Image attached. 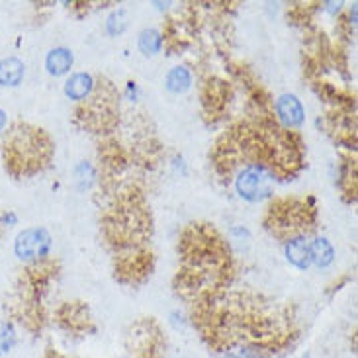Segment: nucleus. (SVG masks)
I'll use <instances>...</instances> for the list:
<instances>
[{
  "mask_svg": "<svg viewBox=\"0 0 358 358\" xmlns=\"http://www.w3.org/2000/svg\"><path fill=\"white\" fill-rule=\"evenodd\" d=\"M180 268L176 292L190 303L227 290L233 280L229 245L210 223H190L178 239Z\"/></svg>",
  "mask_w": 358,
  "mask_h": 358,
  "instance_id": "f257e3e1",
  "label": "nucleus"
},
{
  "mask_svg": "<svg viewBox=\"0 0 358 358\" xmlns=\"http://www.w3.org/2000/svg\"><path fill=\"white\" fill-rule=\"evenodd\" d=\"M53 159V141L41 127L16 122L2 139V163L16 178L45 171Z\"/></svg>",
  "mask_w": 358,
  "mask_h": 358,
  "instance_id": "f03ea898",
  "label": "nucleus"
},
{
  "mask_svg": "<svg viewBox=\"0 0 358 358\" xmlns=\"http://www.w3.org/2000/svg\"><path fill=\"white\" fill-rule=\"evenodd\" d=\"M75 124L102 137H110L116 129L120 124V94L108 78L98 77L92 94L85 102H78Z\"/></svg>",
  "mask_w": 358,
  "mask_h": 358,
  "instance_id": "7ed1b4c3",
  "label": "nucleus"
},
{
  "mask_svg": "<svg viewBox=\"0 0 358 358\" xmlns=\"http://www.w3.org/2000/svg\"><path fill=\"white\" fill-rule=\"evenodd\" d=\"M315 208L300 198H276L264 213V227L280 241L308 237L315 229Z\"/></svg>",
  "mask_w": 358,
  "mask_h": 358,
  "instance_id": "20e7f679",
  "label": "nucleus"
},
{
  "mask_svg": "<svg viewBox=\"0 0 358 358\" xmlns=\"http://www.w3.org/2000/svg\"><path fill=\"white\" fill-rule=\"evenodd\" d=\"M235 180V188L237 194L241 196L243 200L249 202H259L262 198L271 196L272 186H274V176L266 169L261 165H247L237 171V175L233 176Z\"/></svg>",
  "mask_w": 358,
  "mask_h": 358,
  "instance_id": "39448f33",
  "label": "nucleus"
},
{
  "mask_svg": "<svg viewBox=\"0 0 358 358\" xmlns=\"http://www.w3.org/2000/svg\"><path fill=\"white\" fill-rule=\"evenodd\" d=\"M116 278L124 284L136 286L153 272V252L147 247L116 255Z\"/></svg>",
  "mask_w": 358,
  "mask_h": 358,
  "instance_id": "423d86ee",
  "label": "nucleus"
},
{
  "mask_svg": "<svg viewBox=\"0 0 358 358\" xmlns=\"http://www.w3.org/2000/svg\"><path fill=\"white\" fill-rule=\"evenodd\" d=\"M51 251V235L43 227H29L24 229L14 241V252L20 261L26 264L45 261Z\"/></svg>",
  "mask_w": 358,
  "mask_h": 358,
  "instance_id": "0eeeda50",
  "label": "nucleus"
},
{
  "mask_svg": "<svg viewBox=\"0 0 358 358\" xmlns=\"http://www.w3.org/2000/svg\"><path fill=\"white\" fill-rule=\"evenodd\" d=\"M129 349L136 358H161L163 337L153 320H143L134 325L129 333Z\"/></svg>",
  "mask_w": 358,
  "mask_h": 358,
  "instance_id": "6e6552de",
  "label": "nucleus"
},
{
  "mask_svg": "<svg viewBox=\"0 0 358 358\" xmlns=\"http://www.w3.org/2000/svg\"><path fill=\"white\" fill-rule=\"evenodd\" d=\"M233 98L231 85L227 80L217 77H210L203 80L202 87V106L203 114L208 117H222Z\"/></svg>",
  "mask_w": 358,
  "mask_h": 358,
  "instance_id": "1a4fd4ad",
  "label": "nucleus"
},
{
  "mask_svg": "<svg viewBox=\"0 0 358 358\" xmlns=\"http://www.w3.org/2000/svg\"><path fill=\"white\" fill-rule=\"evenodd\" d=\"M274 117H276L278 126H282L284 129L301 126L306 112H303L300 98L294 94H282L274 104Z\"/></svg>",
  "mask_w": 358,
  "mask_h": 358,
  "instance_id": "9d476101",
  "label": "nucleus"
},
{
  "mask_svg": "<svg viewBox=\"0 0 358 358\" xmlns=\"http://www.w3.org/2000/svg\"><path fill=\"white\" fill-rule=\"evenodd\" d=\"M57 321L61 327L73 333H85L90 327V313L88 308L80 301H69L57 310Z\"/></svg>",
  "mask_w": 358,
  "mask_h": 358,
  "instance_id": "9b49d317",
  "label": "nucleus"
},
{
  "mask_svg": "<svg viewBox=\"0 0 358 358\" xmlns=\"http://www.w3.org/2000/svg\"><path fill=\"white\" fill-rule=\"evenodd\" d=\"M94 78L88 73H75L67 78L65 83V94H67L69 100H75V102H85L92 90H94Z\"/></svg>",
  "mask_w": 358,
  "mask_h": 358,
  "instance_id": "f8f14e48",
  "label": "nucleus"
},
{
  "mask_svg": "<svg viewBox=\"0 0 358 358\" xmlns=\"http://www.w3.org/2000/svg\"><path fill=\"white\" fill-rule=\"evenodd\" d=\"M284 252H286L288 262L294 264L296 268H300V271H306L311 264L310 241H308V237H294L290 241H286Z\"/></svg>",
  "mask_w": 358,
  "mask_h": 358,
  "instance_id": "ddd939ff",
  "label": "nucleus"
},
{
  "mask_svg": "<svg viewBox=\"0 0 358 358\" xmlns=\"http://www.w3.org/2000/svg\"><path fill=\"white\" fill-rule=\"evenodd\" d=\"M73 53L69 51L67 48H55L51 49L48 53V57H45V69H48V73L51 77H63V75H67L71 67H73Z\"/></svg>",
  "mask_w": 358,
  "mask_h": 358,
  "instance_id": "4468645a",
  "label": "nucleus"
},
{
  "mask_svg": "<svg viewBox=\"0 0 358 358\" xmlns=\"http://www.w3.org/2000/svg\"><path fill=\"white\" fill-rule=\"evenodd\" d=\"M26 75V65L18 57L0 61V87H18Z\"/></svg>",
  "mask_w": 358,
  "mask_h": 358,
  "instance_id": "2eb2a0df",
  "label": "nucleus"
},
{
  "mask_svg": "<svg viewBox=\"0 0 358 358\" xmlns=\"http://www.w3.org/2000/svg\"><path fill=\"white\" fill-rule=\"evenodd\" d=\"M339 186L347 200L350 202L357 200V161H355V157H347L341 166Z\"/></svg>",
  "mask_w": 358,
  "mask_h": 358,
  "instance_id": "dca6fc26",
  "label": "nucleus"
},
{
  "mask_svg": "<svg viewBox=\"0 0 358 358\" xmlns=\"http://www.w3.org/2000/svg\"><path fill=\"white\" fill-rule=\"evenodd\" d=\"M310 252H311V262L320 268H325L333 262L335 251L331 247V243L325 237H317L315 241L310 243Z\"/></svg>",
  "mask_w": 358,
  "mask_h": 358,
  "instance_id": "f3484780",
  "label": "nucleus"
},
{
  "mask_svg": "<svg viewBox=\"0 0 358 358\" xmlns=\"http://www.w3.org/2000/svg\"><path fill=\"white\" fill-rule=\"evenodd\" d=\"M192 87V73L186 67L171 69V73L166 75V88L175 94H182L188 88Z\"/></svg>",
  "mask_w": 358,
  "mask_h": 358,
  "instance_id": "a211bd4d",
  "label": "nucleus"
},
{
  "mask_svg": "<svg viewBox=\"0 0 358 358\" xmlns=\"http://www.w3.org/2000/svg\"><path fill=\"white\" fill-rule=\"evenodd\" d=\"M18 341V333L12 321L0 320V357L8 355L10 350L16 347Z\"/></svg>",
  "mask_w": 358,
  "mask_h": 358,
  "instance_id": "6ab92c4d",
  "label": "nucleus"
},
{
  "mask_svg": "<svg viewBox=\"0 0 358 358\" xmlns=\"http://www.w3.org/2000/svg\"><path fill=\"white\" fill-rule=\"evenodd\" d=\"M163 48V38L157 29H145L141 31L139 36V49L145 53V55H157Z\"/></svg>",
  "mask_w": 358,
  "mask_h": 358,
  "instance_id": "aec40b11",
  "label": "nucleus"
},
{
  "mask_svg": "<svg viewBox=\"0 0 358 358\" xmlns=\"http://www.w3.org/2000/svg\"><path fill=\"white\" fill-rule=\"evenodd\" d=\"M126 12L124 10H117L114 12L110 18H108V31L110 34H122L124 28H126Z\"/></svg>",
  "mask_w": 358,
  "mask_h": 358,
  "instance_id": "412c9836",
  "label": "nucleus"
},
{
  "mask_svg": "<svg viewBox=\"0 0 358 358\" xmlns=\"http://www.w3.org/2000/svg\"><path fill=\"white\" fill-rule=\"evenodd\" d=\"M6 126H8V116H6V112L0 108V131H4Z\"/></svg>",
  "mask_w": 358,
  "mask_h": 358,
  "instance_id": "4be33fe9",
  "label": "nucleus"
},
{
  "mask_svg": "<svg viewBox=\"0 0 358 358\" xmlns=\"http://www.w3.org/2000/svg\"><path fill=\"white\" fill-rule=\"evenodd\" d=\"M222 358H241L239 355H235V352H223Z\"/></svg>",
  "mask_w": 358,
  "mask_h": 358,
  "instance_id": "5701e85b",
  "label": "nucleus"
},
{
  "mask_svg": "<svg viewBox=\"0 0 358 358\" xmlns=\"http://www.w3.org/2000/svg\"><path fill=\"white\" fill-rule=\"evenodd\" d=\"M301 358H311V355H303V357Z\"/></svg>",
  "mask_w": 358,
  "mask_h": 358,
  "instance_id": "b1692460",
  "label": "nucleus"
},
{
  "mask_svg": "<svg viewBox=\"0 0 358 358\" xmlns=\"http://www.w3.org/2000/svg\"><path fill=\"white\" fill-rule=\"evenodd\" d=\"M0 227H2V223H0Z\"/></svg>",
  "mask_w": 358,
  "mask_h": 358,
  "instance_id": "393cba45",
  "label": "nucleus"
}]
</instances>
